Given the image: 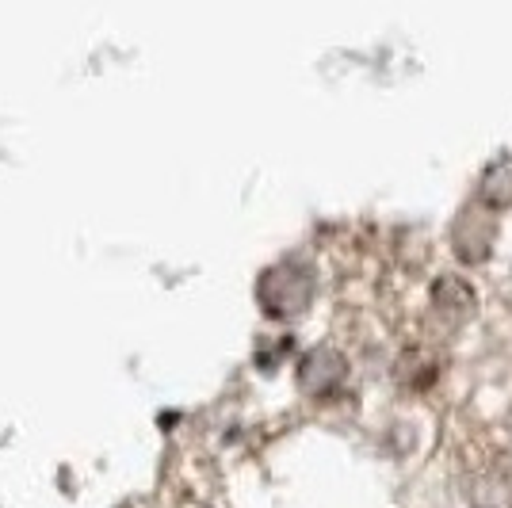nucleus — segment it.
Masks as SVG:
<instances>
[{"instance_id":"1","label":"nucleus","mask_w":512,"mask_h":508,"mask_svg":"<svg viewBox=\"0 0 512 508\" xmlns=\"http://www.w3.org/2000/svg\"><path fill=\"white\" fill-rule=\"evenodd\" d=\"M436 306H440V314L455 325V321H463L470 314V306H474V298H470V287L463 279H440V287H436Z\"/></svg>"}]
</instances>
